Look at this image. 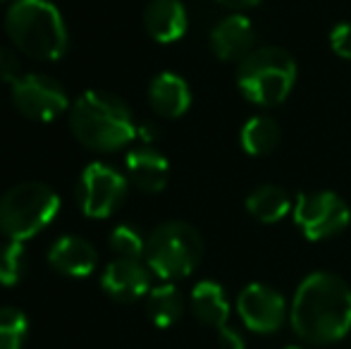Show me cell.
Segmentation results:
<instances>
[{"mask_svg":"<svg viewBox=\"0 0 351 349\" xmlns=\"http://www.w3.org/2000/svg\"><path fill=\"white\" fill-rule=\"evenodd\" d=\"M291 328L311 345H335L351 330V287L335 273H311L296 287Z\"/></svg>","mask_w":351,"mask_h":349,"instance_id":"obj_1","label":"cell"},{"mask_svg":"<svg viewBox=\"0 0 351 349\" xmlns=\"http://www.w3.org/2000/svg\"><path fill=\"white\" fill-rule=\"evenodd\" d=\"M70 127L74 139L91 151H120L136 139L130 106L108 91H86L72 103Z\"/></svg>","mask_w":351,"mask_h":349,"instance_id":"obj_2","label":"cell"},{"mask_svg":"<svg viewBox=\"0 0 351 349\" xmlns=\"http://www.w3.org/2000/svg\"><path fill=\"white\" fill-rule=\"evenodd\" d=\"M5 32L34 60H60L70 43L60 10L48 0H14L5 14Z\"/></svg>","mask_w":351,"mask_h":349,"instance_id":"obj_3","label":"cell"},{"mask_svg":"<svg viewBox=\"0 0 351 349\" xmlns=\"http://www.w3.org/2000/svg\"><path fill=\"white\" fill-rule=\"evenodd\" d=\"M296 84V60L280 46L254 48L237 65V86L246 101L275 108L289 98Z\"/></svg>","mask_w":351,"mask_h":349,"instance_id":"obj_4","label":"cell"},{"mask_svg":"<svg viewBox=\"0 0 351 349\" xmlns=\"http://www.w3.org/2000/svg\"><path fill=\"white\" fill-rule=\"evenodd\" d=\"M60 210V196L43 182H22L0 196V234L12 242H27L53 223Z\"/></svg>","mask_w":351,"mask_h":349,"instance_id":"obj_5","label":"cell"},{"mask_svg":"<svg viewBox=\"0 0 351 349\" xmlns=\"http://www.w3.org/2000/svg\"><path fill=\"white\" fill-rule=\"evenodd\" d=\"M201 256H204V239L199 230L184 220H167L148 234L143 261L162 282H172L194 273Z\"/></svg>","mask_w":351,"mask_h":349,"instance_id":"obj_6","label":"cell"},{"mask_svg":"<svg viewBox=\"0 0 351 349\" xmlns=\"http://www.w3.org/2000/svg\"><path fill=\"white\" fill-rule=\"evenodd\" d=\"M294 223L311 242H323L344 232L351 220L347 201L335 191H301L294 201Z\"/></svg>","mask_w":351,"mask_h":349,"instance_id":"obj_7","label":"cell"},{"mask_svg":"<svg viewBox=\"0 0 351 349\" xmlns=\"http://www.w3.org/2000/svg\"><path fill=\"white\" fill-rule=\"evenodd\" d=\"M127 196V177L106 163H88L77 182V204L86 218H110Z\"/></svg>","mask_w":351,"mask_h":349,"instance_id":"obj_8","label":"cell"},{"mask_svg":"<svg viewBox=\"0 0 351 349\" xmlns=\"http://www.w3.org/2000/svg\"><path fill=\"white\" fill-rule=\"evenodd\" d=\"M12 88V103L24 117L34 122H51L67 110L70 98L60 82L46 75H24Z\"/></svg>","mask_w":351,"mask_h":349,"instance_id":"obj_9","label":"cell"},{"mask_svg":"<svg viewBox=\"0 0 351 349\" xmlns=\"http://www.w3.org/2000/svg\"><path fill=\"white\" fill-rule=\"evenodd\" d=\"M237 313L251 333H278L287 321V302L278 289L263 282H251L237 297Z\"/></svg>","mask_w":351,"mask_h":349,"instance_id":"obj_10","label":"cell"},{"mask_svg":"<svg viewBox=\"0 0 351 349\" xmlns=\"http://www.w3.org/2000/svg\"><path fill=\"white\" fill-rule=\"evenodd\" d=\"M151 268L141 258H115L101 275V287L110 299L122 304L136 302L151 292Z\"/></svg>","mask_w":351,"mask_h":349,"instance_id":"obj_11","label":"cell"},{"mask_svg":"<svg viewBox=\"0 0 351 349\" xmlns=\"http://www.w3.org/2000/svg\"><path fill=\"white\" fill-rule=\"evenodd\" d=\"M256 43V29L251 19L241 12H232L222 17L210 32V48L220 60L239 65Z\"/></svg>","mask_w":351,"mask_h":349,"instance_id":"obj_12","label":"cell"},{"mask_svg":"<svg viewBox=\"0 0 351 349\" xmlns=\"http://www.w3.org/2000/svg\"><path fill=\"white\" fill-rule=\"evenodd\" d=\"M48 263L67 278H86L96 270L98 254L88 239L79 234H62L48 249Z\"/></svg>","mask_w":351,"mask_h":349,"instance_id":"obj_13","label":"cell"},{"mask_svg":"<svg viewBox=\"0 0 351 349\" xmlns=\"http://www.w3.org/2000/svg\"><path fill=\"white\" fill-rule=\"evenodd\" d=\"M143 27L158 43H175L189 29V14L182 0H151L143 10Z\"/></svg>","mask_w":351,"mask_h":349,"instance_id":"obj_14","label":"cell"},{"mask_svg":"<svg viewBox=\"0 0 351 349\" xmlns=\"http://www.w3.org/2000/svg\"><path fill=\"white\" fill-rule=\"evenodd\" d=\"M125 168L132 184L141 191H148V194H158L165 189L167 177H170V163L153 146L132 149L125 158Z\"/></svg>","mask_w":351,"mask_h":349,"instance_id":"obj_15","label":"cell"},{"mask_svg":"<svg viewBox=\"0 0 351 349\" xmlns=\"http://www.w3.org/2000/svg\"><path fill=\"white\" fill-rule=\"evenodd\" d=\"M148 103L162 117H182L191 106V88L175 72H160L148 84Z\"/></svg>","mask_w":351,"mask_h":349,"instance_id":"obj_16","label":"cell"},{"mask_svg":"<svg viewBox=\"0 0 351 349\" xmlns=\"http://www.w3.org/2000/svg\"><path fill=\"white\" fill-rule=\"evenodd\" d=\"M189 306L191 313L204 326L215 328V330L225 328L227 321H230V299H227V292L222 289L220 282H213V280H201L191 289Z\"/></svg>","mask_w":351,"mask_h":349,"instance_id":"obj_17","label":"cell"},{"mask_svg":"<svg viewBox=\"0 0 351 349\" xmlns=\"http://www.w3.org/2000/svg\"><path fill=\"white\" fill-rule=\"evenodd\" d=\"M291 199L278 184H261L246 196V210L254 215L258 223L273 225L285 220L291 213Z\"/></svg>","mask_w":351,"mask_h":349,"instance_id":"obj_18","label":"cell"},{"mask_svg":"<svg viewBox=\"0 0 351 349\" xmlns=\"http://www.w3.org/2000/svg\"><path fill=\"white\" fill-rule=\"evenodd\" d=\"M280 139H282L280 125L268 115H256L251 120H246L239 134L241 149L249 156H256V158L273 154L280 146Z\"/></svg>","mask_w":351,"mask_h":349,"instance_id":"obj_19","label":"cell"},{"mask_svg":"<svg viewBox=\"0 0 351 349\" xmlns=\"http://www.w3.org/2000/svg\"><path fill=\"white\" fill-rule=\"evenodd\" d=\"M146 313L158 328H170L184 313V299L182 292L172 282H162L153 287L146 297Z\"/></svg>","mask_w":351,"mask_h":349,"instance_id":"obj_20","label":"cell"},{"mask_svg":"<svg viewBox=\"0 0 351 349\" xmlns=\"http://www.w3.org/2000/svg\"><path fill=\"white\" fill-rule=\"evenodd\" d=\"M24 270H27V249H24V242L5 239L0 244V285L3 287H14L24 278Z\"/></svg>","mask_w":351,"mask_h":349,"instance_id":"obj_21","label":"cell"},{"mask_svg":"<svg viewBox=\"0 0 351 349\" xmlns=\"http://www.w3.org/2000/svg\"><path fill=\"white\" fill-rule=\"evenodd\" d=\"M27 330L29 321L19 309L0 306V349H22Z\"/></svg>","mask_w":351,"mask_h":349,"instance_id":"obj_22","label":"cell"},{"mask_svg":"<svg viewBox=\"0 0 351 349\" xmlns=\"http://www.w3.org/2000/svg\"><path fill=\"white\" fill-rule=\"evenodd\" d=\"M108 244L117 258H141L146 254V239L134 225H117L108 237Z\"/></svg>","mask_w":351,"mask_h":349,"instance_id":"obj_23","label":"cell"},{"mask_svg":"<svg viewBox=\"0 0 351 349\" xmlns=\"http://www.w3.org/2000/svg\"><path fill=\"white\" fill-rule=\"evenodd\" d=\"M330 48L342 60H351V22H339L330 32Z\"/></svg>","mask_w":351,"mask_h":349,"instance_id":"obj_24","label":"cell"},{"mask_svg":"<svg viewBox=\"0 0 351 349\" xmlns=\"http://www.w3.org/2000/svg\"><path fill=\"white\" fill-rule=\"evenodd\" d=\"M19 80V60L14 58L12 51L0 48V82L14 84Z\"/></svg>","mask_w":351,"mask_h":349,"instance_id":"obj_25","label":"cell"},{"mask_svg":"<svg viewBox=\"0 0 351 349\" xmlns=\"http://www.w3.org/2000/svg\"><path fill=\"white\" fill-rule=\"evenodd\" d=\"M217 340H220V347L222 349H246V342H244V335L234 328L225 326L217 330Z\"/></svg>","mask_w":351,"mask_h":349,"instance_id":"obj_26","label":"cell"},{"mask_svg":"<svg viewBox=\"0 0 351 349\" xmlns=\"http://www.w3.org/2000/svg\"><path fill=\"white\" fill-rule=\"evenodd\" d=\"M136 139H141L146 146H151L158 139V127L153 122H143V125L136 127Z\"/></svg>","mask_w":351,"mask_h":349,"instance_id":"obj_27","label":"cell"},{"mask_svg":"<svg viewBox=\"0 0 351 349\" xmlns=\"http://www.w3.org/2000/svg\"><path fill=\"white\" fill-rule=\"evenodd\" d=\"M220 5H225V8H230V10H249V8H254V5H258L261 0H217Z\"/></svg>","mask_w":351,"mask_h":349,"instance_id":"obj_28","label":"cell"},{"mask_svg":"<svg viewBox=\"0 0 351 349\" xmlns=\"http://www.w3.org/2000/svg\"><path fill=\"white\" fill-rule=\"evenodd\" d=\"M285 349H304V347H296V345H289V347H285Z\"/></svg>","mask_w":351,"mask_h":349,"instance_id":"obj_29","label":"cell"},{"mask_svg":"<svg viewBox=\"0 0 351 349\" xmlns=\"http://www.w3.org/2000/svg\"><path fill=\"white\" fill-rule=\"evenodd\" d=\"M3 3H5V0H0V5H3Z\"/></svg>","mask_w":351,"mask_h":349,"instance_id":"obj_30","label":"cell"}]
</instances>
